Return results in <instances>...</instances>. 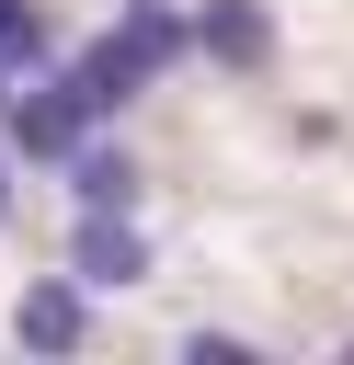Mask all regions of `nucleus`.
Returning a JSON list of instances; mask_svg holds the SVG:
<instances>
[{"instance_id":"obj_8","label":"nucleus","mask_w":354,"mask_h":365,"mask_svg":"<svg viewBox=\"0 0 354 365\" xmlns=\"http://www.w3.org/2000/svg\"><path fill=\"white\" fill-rule=\"evenodd\" d=\"M183 365H251L240 331H183Z\"/></svg>"},{"instance_id":"obj_4","label":"nucleus","mask_w":354,"mask_h":365,"mask_svg":"<svg viewBox=\"0 0 354 365\" xmlns=\"http://www.w3.org/2000/svg\"><path fill=\"white\" fill-rule=\"evenodd\" d=\"M80 331H91V285L80 274H34L23 308H11V342L23 354H80Z\"/></svg>"},{"instance_id":"obj_2","label":"nucleus","mask_w":354,"mask_h":365,"mask_svg":"<svg viewBox=\"0 0 354 365\" xmlns=\"http://www.w3.org/2000/svg\"><path fill=\"white\" fill-rule=\"evenodd\" d=\"M91 114H103V103L80 91V68H57V80H34V91L11 103V148H23V160H69V148L91 137Z\"/></svg>"},{"instance_id":"obj_7","label":"nucleus","mask_w":354,"mask_h":365,"mask_svg":"<svg viewBox=\"0 0 354 365\" xmlns=\"http://www.w3.org/2000/svg\"><path fill=\"white\" fill-rule=\"evenodd\" d=\"M0 57H11V68H57V23H46V11H23V23L0 34Z\"/></svg>"},{"instance_id":"obj_3","label":"nucleus","mask_w":354,"mask_h":365,"mask_svg":"<svg viewBox=\"0 0 354 365\" xmlns=\"http://www.w3.org/2000/svg\"><path fill=\"white\" fill-rule=\"evenodd\" d=\"M69 274H80L91 297L137 285V274H148V228H137V205H80V240H69Z\"/></svg>"},{"instance_id":"obj_1","label":"nucleus","mask_w":354,"mask_h":365,"mask_svg":"<svg viewBox=\"0 0 354 365\" xmlns=\"http://www.w3.org/2000/svg\"><path fill=\"white\" fill-rule=\"evenodd\" d=\"M183 46H194V23H183L171 0H126V23H114V34H91L69 68H80V91L114 114V103H126V91H148V80H160Z\"/></svg>"},{"instance_id":"obj_9","label":"nucleus","mask_w":354,"mask_h":365,"mask_svg":"<svg viewBox=\"0 0 354 365\" xmlns=\"http://www.w3.org/2000/svg\"><path fill=\"white\" fill-rule=\"evenodd\" d=\"M23 11H34V0H0V34H11V23H23Z\"/></svg>"},{"instance_id":"obj_5","label":"nucleus","mask_w":354,"mask_h":365,"mask_svg":"<svg viewBox=\"0 0 354 365\" xmlns=\"http://www.w3.org/2000/svg\"><path fill=\"white\" fill-rule=\"evenodd\" d=\"M194 46H206L217 68H274V11H263V0H206V11H194Z\"/></svg>"},{"instance_id":"obj_11","label":"nucleus","mask_w":354,"mask_h":365,"mask_svg":"<svg viewBox=\"0 0 354 365\" xmlns=\"http://www.w3.org/2000/svg\"><path fill=\"white\" fill-rule=\"evenodd\" d=\"M0 217H11V182H0Z\"/></svg>"},{"instance_id":"obj_10","label":"nucleus","mask_w":354,"mask_h":365,"mask_svg":"<svg viewBox=\"0 0 354 365\" xmlns=\"http://www.w3.org/2000/svg\"><path fill=\"white\" fill-rule=\"evenodd\" d=\"M0 114H11V57H0Z\"/></svg>"},{"instance_id":"obj_6","label":"nucleus","mask_w":354,"mask_h":365,"mask_svg":"<svg viewBox=\"0 0 354 365\" xmlns=\"http://www.w3.org/2000/svg\"><path fill=\"white\" fill-rule=\"evenodd\" d=\"M69 194H80V205H137V160L80 137V148H69Z\"/></svg>"}]
</instances>
